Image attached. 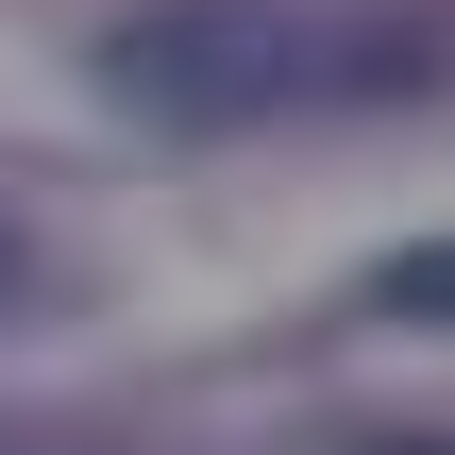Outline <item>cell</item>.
<instances>
[{
  "label": "cell",
  "instance_id": "1",
  "mask_svg": "<svg viewBox=\"0 0 455 455\" xmlns=\"http://www.w3.org/2000/svg\"><path fill=\"white\" fill-rule=\"evenodd\" d=\"M101 101L152 135H253V118L338 101V34L287 0H135L101 34Z\"/></svg>",
  "mask_w": 455,
  "mask_h": 455
},
{
  "label": "cell",
  "instance_id": "2",
  "mask_svg": "<svg viewBox=\"0 0 455 455\" xmlns=\"http://www.w3.org/2000/svg\"><path fill=\"white\" fill-rule=\"evenodd\" d=\"M371 321H455V236H422V253L371 270Z\"/></svg>",
  "mask_w": 455,
  "mask_h": 455
},
{
  "label": "cell",
  "instance_id": "4",
  "mask_svg": "<svg viewBox=\"0 0 455 455\" xmlns=\"http://www.w3.org/2000/svg\"><path fill=\"white\" fill-rule=\"evenodd\" d=\"M0 304H17V220H0Z\"/></svg>",
  "mask_w": 455,
  "mask_h": 455
},
{
  "label": "cell",
  "instance_id": "3",
  "mask_svg": "<svg viewBox=\"0 0 455 455\" xmlns=\"http://www.w3.org/2000/svg\"><path fill=\"white\" fill-rule=\"evenodd\" d=\"M355 455H455V439H355Z\"/></svg>",
  "mask_w": 455,
  "mask_h": 455
}]
</instances>
